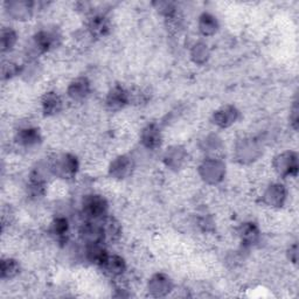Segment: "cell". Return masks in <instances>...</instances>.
Returning a JSON list of instances; mask_svg holds the SVG:
<instances>
[{"label": "cell", "instance_id": "obj_1", "mask_svg": "<svg viewBox=\"0 0 299 299\" xmlns=\"http://www.w3.org/2000/svg\"><path fill=\"white\" fill-rule=\"evenodd\" d=\"M83 210L87 214V216L94 217V219L103 216L106 212L105 200L100 196L88 197L83 202Z\"/></svg>", "mask_w": 299, "mask_h": 299}, {"label": "cell", "instance_id": "obj_2", "mask_svg": "<svg viewBox=\"0 0 299 299\" xmlns=\"http://www.w3.org/2000/svg\"><path fill=\"white\" fill-rule=\"evenodd\" d=\"M128 93L122 88H115L108 96V105L110 109L118 110L128 103Z\"/></svg>", "mask_w": 299, "mask_h": 299}, {"label": "cell", "instance_id": "obj_3", "mask_svg": "<svg viewBox=\"0 0 299 299\" xmlns=\"http://www.w3.org/2000/svg\"><path fill=\"white\" fill-rule=\"evenodd\" d=\"M100 266L105 269L109 274L117 276V275H121L122 272L124 271L125 263L121 257H118V256H112V257L108 256Z\"/></svg>", "mask_w": 299, "mask_h": 299}, {"label": "cell", "instance_id": "obj_4", "mask_svg": "<svg viewBox=\"0 0 299 299\" xmlns=\"http://www.w3.org/2000/svg\"><path fill=\"white\" fill-rule=\"evenodd\" d=\"M89 29L90 32H92V34L95 35V37H103V35L108 33L109 22L103 15H96V17L93 18V20L90 21Z\"/></svg>", "mask_w": 299, "mask_h": 299}, {"label": "cell", "instance_id": "obj_5", "mask_svg": "<svg viewBox=\"0 0 299 299\" xmlns=\"http://www.w3.org/2000/svg\"><path fill=\"white\" fill-rule=\"evenodd\" d=\"M89 93V83L87 82V80H77L71 84L70 87V96L75 100H81L83 97H86Z\"/></svg>", "mask_w": 299, "mask_h": 299}, {"label": "cell", "instance_id": "obj_6", "mask_svg": "<svg viewBox=\"0 0 299 299\" xmlns=\"http://www.w3.org/2000/svg\"><path fill=\"white\" fill-rule=\"evenodd\" d=\"M39 139H40V136H39L37 130L34 129L22 130L18 135V142L25 146L35 145L39 142Z\"/></svg>", "mask_w": 299, "mask_h": 299}, {"label": "cell", "instance_id": "obj_7", "mask_svg": "<svg viewBox=\"0 0 299 299\" xmlns=\"http://www.w3.org/2000/svg\"><path fill=\"white\" fill-rule=\"evenodd\" d=\"M61 100L55 94L50 93L44 100V110L47 115H55L60 111Z\"/></svg>", "mask_w": 299, "mask_h": 299}, {"label": "cell", "instance_id": "obj_8", "mask_svg": "<svg viewBox=\"0 0 299 299\" xmlns=\"http://www.w3.org/2000/svg\"><path fill=\"white\" fill-rule=\"evenodd\" d=\"M88 257L96 264L102 265L108 257V253L100 245H90L89 249H88Z\"/></svg>", "mask_w": 299, "mask_h": 299}, {"label": "cell", "instance_id": "obj_9", "mask_svg": "<svg viewBox=\"0 0 299 299\" xmlns=\"http://www.w3.org/2000/svg\"><path fill=\"white\" fill-rule=\"evenodd\" d=\"M144 143L149 148H154L160 143V135L153 126H150L144 133Z\"/></svg>", "mask_w": 299, "mask_h": 299}, {"label": "cell", "instance_id": "obj_10", "mask_svg": "<svg viewBox=\"0 0 299 299\" xmlns=\"http://www.w3.org/2000/svg\"><path fill=\"white\" fill-rule=\"evenodd\" d=\"M241 236L246 242L252 243L256 239H257L258 232H257V229H256V227L253 226V224L246 223L245 226H243L241 228Z\"/></svg>", "mask_w": 299, "mask_h": 299}, {"label": "cell", "instance_id": "obj_11", "mask_svg": "<svg viewBox=\"0 0 299 299\" xmlns=\"http://www.w3.org/2000/svg\"><path fill=\"white\" fill-rule=\"evenodd\" d=\"M19 266L17 262L13 261V259H7V261L2 262L1 265V274L2 277H13L18 274Z\"/></svg>", "mask_w": 299, "mask_h": 299}, {"label": "cell", "instance_id": "obj_12", "mask_svg": "<svg viewBox=\"0 0 299 299\" xmlns=\"http://www.w3.org/2000/svg\"><path fill=\"white\" fill-rule=\"evenodd\" d=\"M68 222L64 219H57L53 223V233L57 236H62L67 233Z\"/></svg>", "mask_w": 299, "mask_h": 299}, {"label": "cell", "instance_id": "obj_13", "mask_svg": "<svg viewBox=\"0 0 299 299\" xmlns=\"http://www.w3.org/2000/svg\"><path fill=\"white\" fill-rule=\"evenodd\" d=\"M15 41V35L12 31L8 32H4L2 33V38H1V44H2V50H7V48H11L13 42Z\"/></svg>", "mask_w": 299, "mask_h": 299}]
</instances>
